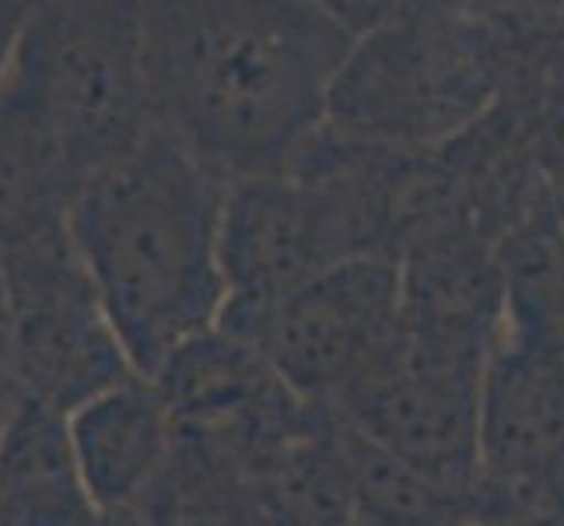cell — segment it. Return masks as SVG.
<instances>
[{"mask_svg":"<svg viewBox=\"0 0 564 526\" xmlns=\"http://www.w3.org/2000/svg\"><path fill=\"white\" fill-rule=\"evenodd\" d=\"M29 14H32V4H22V0H0V74H4L11 64Z\"/></svg>","mask_w":564,"mask_h":526,"instance_id":"cell-15","label":"cell"},{"mask_svg":"<svg viewBox=\"0 0 564 526\" xmlns=\"http://www.w3.org/2000/svg\"><path fill=\"white\" fill-rule=\"evenodd\" d=\"M151 383L159 386L176 428L231 421L284 386L257 344L231 337L221 326L172 351Z\"/></svg>","mask_w":564,"mask_h":526,"instance_id":"cell-12","label":"cell"},{"mask_svg":"<svg viewBox=\"0 0 564 526\" xmlns=\"http://www.w3.org/2000/svg\"><path fill=\"white\" fill-rule=\"evenodd\" d=\"M337 418V415H334ZM351 519L361 526H463L480 519V502L421 474L337 418Z\"/></svg>","mask_w":564,"mask_h":526,"instance_id":"cell-14","label":"cell"},{"mask_svg":"<svg viewBox=\"0 0 564 526\" xmlns=\"http://www.w3.org/2000/svg\"><path fill=\"white\" fill-rule=\"evenodd\" d=\"M557 526H564V516H561V519H557Z\"/></svg>","mask_w":564,"mask_h":526,"instance_id":"cell-21","label":"cell"},{"mask_svg":"<svg viewBox=\"0 0 564 526\" xmlns=\"http://www.w3.org/2000/svg\"><path fill=\"white\" fill-rule=\"evenodd\" d=\"M495 85L491 46L463 18L393 11L358 32L326 130L347 144L411 154L470 130Z\"/></svg>","mask_w":564,"mask_h":526,"instance_id":"cell-4","label":"cell"},{"mask_svg":"<svg viewBox=\"0 0 564 526\" xmlns=\"http://www.w3.org/2000/svg\"><path fill=\"white\" fill-rule=\"evenodd\" d=\"M77 180L64 148L11 64L0 74V257L67 225Z\"/></svg>","mask_w":564,"mask_h":526,"instance_id":"cell-10","label":"cell"},{"mask_svg":"<svg viewBox=\"0 0 564 526\" xmlns=\"http://www.w3.org/2000/svg\"><path fill=\"white\" fill-rule=\"evenodd\" d=\"M488 358L491 347L400 323L397 341L334 415L432 481L480 502V386Z\"/></svg>","mask_w":564,"mask_h":526,"instance_id":"cell-7","label":"cell"},{"mask_svg":"<svg viewBox=\"0 0 564 526\" xmlns=\"http://www.w3.org/2000/svg\"><path fill=\"white\" fill-rule=\"evenodd\" d=\"M491 526H557V519L543 516H488Z\"/></svg>","mask_w":564,"mask_h":526,"instance_id":"cell-18","label":"cell"},{"mask_svg":"<svg viewBox=\"0 0 564 526\" xmlns=\"http://www.w3.org/2000/svg\"><path fill=\"white\" fill-rule=\"evenodd\" d=\"M141 14L154 130L225 183L299 165L361 32L299 0H162Z\"/></svg>","mask_w":564,"mask_h":526,"instance_id":"cell-1","label":"cell"},{"mask_svg":"<svg viewBox=\"0 0 564 526\" xmlns=\"http://www.w3.org/2000/svg\"><path fill=\"white\" fill-rule=\"evenodd\" d=\"M463 526H491L488 519H470V523H463Z\"/></svg>","mask_w":564,"mask_h":526,"instance_id":"cell-19","label":"cell"},{"mask_svg":"<svg viewBox=\"0 0 564 526\" xmlns=\"http://www.w3.org/2000/svg\"><path fill=\"white\" fill-rule=\"evenodd\" d=\"M403 323V278L389 253H361L288 296L257 344L295 397L334 407L372 373Z\"/></svg>","mask_w":564,"mask_h":526,"instance_id":"cell-8","label":"cell"},{"mask_svg":"<svg viewBox=\"0 0 564 526\" xmlns=\"http://www.w3.org/2000/svg\"><path fill=\"white\" fill-rule=\"evenodd\" d=\"M91 526H144V519L133 509H120V513H99Z\"/></svg>","mask_w":564,"mask_h":526,"instance_id":"cell-17","label":"cell"},{"mask_svg":"<svg viewBox=\"0 0 564 526\" xmlns=\"http://www.w3.org/2000/svg\"><path fill=\"white\" fill-rule=\"evenodd\" d=\"M77 466L99 513L133 509L169 457V407L151 379L138 376L88 400L67 418Z\"/></svg>","mask_w":564,"mask_h":526,"instance_id":"cell-9","label":"cell"},{"mask_svg":"<svg viewBox=\"0 0 564 526\" xmlns=\"http://www.w3.org/2000/svg\"><path fill=\"white\" fill-rule=\"evenodd\" d=\"M225 197L228 183L159 130L74 193L70 236L144 379L221 320Z\"/></svg>","mask_w":564,"mask_h":526,"instance_id":"cell-2","label":"cell"},{"mask_svg":"<svg viewBox=\"0 0 564 526\" xmlns=\"http://www.w3.org/2000/svg\"><path fill=\"white\" fill-rule=\"evenodd\" d=\"M344 526H361V523H355V519H351V523H344Z\"/></svg>","mask_w":564,"mask_h":526,"instance_id":"cell-20","label":"cell"},{"mask_svg":"<svg viewBox=\"0 0 564 526\" xmlns=\"http://www.w3.org/2000/svg\"><path fill=\"white\" fill-rule=\"evenodd\" d=\"M18 404V386L11 376V351H8V316H4V285H0V432Z\"/></svg>","mask_w":564,"mask_h":526,"instance_id":"cell-16","label":"cell"},{"mask_svg":"<svg viewBox=\"0 0 564 526\" xmlns=\"http://www.w3.org/2000/svg\"><path fill=\"white\" fill-rule=\"evenodd\" d=\"M480 519L564 516V316L543 288L512 309L480 386Z\"/></svg>","mask_w":564,"mask_h":526,"instance_id":"cell-5","label":"cell"},{"mask_svg":"<svg viewBox=\"0 0 564 526\" xmlns=\"http://www.w3.org/2000/svg\"><path fill=\"white\" fill-rule=\"evenodd\" d=\"M11 67L43 106L77 190L154 133L141 4H32Z\"/></svg>","mask_w":564,"mask_h":526,"instance_id":"cell-3","label":"cell"},{"mask_svg":"<svg viewBox=\"0 0 564 526\" xmlns=\"http://www.w3.org/2000/svg\"><path fill=\"white\" fill-rule=\"evenodd\" d=\"M133 513L144 526H260L263 489L210 442L172 432L169 457Z\"/></svg>","mask_w":564,"mask_h":526,"instance_id":"cell-13","label":"cell"},{"mask_svg":"<svg viewBox=\"0 0 564 526\" xmlns=\"http://www.w3.org/2000/svg\"><path fill=\"white\" fill-rule=\"evenodd\" d=\"M99 505L77 466L64 415L18 397L0 432V526H91Z\"/></svg>","mask_w":564,"mask_h":526,"instance_id":"cell-11","label":"cell"},{"mask_svg":"<svg viewBox=\"0 0 564 526\" xmlns=\"http://www.w3.org/2000/svg\"><path fill=\"white\" fill-rule=\"evenodd\" d=\"M8 351L18 397L70 418L109 389L138 379L102 305L70 225L0 257Z\"/></svg>","mask_w":564,"mask_h":526,"instance_id":"cell-6","label":"cell"}]
</instances>
